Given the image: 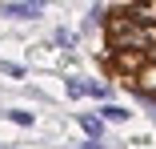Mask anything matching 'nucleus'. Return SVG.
<instances>
[{"instance_id": "obj_1", "label": "nucleus", "mask_w": 156, "mask_h": 149, "mask_svg": "<svg viewBox=\"0 0 156 149\" xmlns=\"http://www.w3.org/2000/svg\"><path fill=\"white\" fill-rule=\"evenodd\" d=\"M100 61L124 77V81H136L144 69H148V52H136V48H100Z\"/></svg>"}, {"instance_id": "obj_2", "label": "nucleus", "mask_w": 156, "mask_h": 149, "mask_svg": "<svg viewBox=\"0 0 156 149\" xmlns=\"http://www.w3.org/2000/svg\"><path fill=\"white\" fill-rule=\"evenodd\" d=\"M0 16L4 20H20V24H32L44 16V4L40 0H8V4H0Z\"/></svg>"}, {"instance_id": "obj_3", "label": "nucleus", "mask_w": 156, "mask_h": 149, "mask_svg": "<svg viewBox=\"0 0 156 149\" xmlns=\"http://www.w3.org/2000/svg\"><path fill=\"white\" fill-rule=\"evenodd\" d=\"M52 44H56L60 52H76L80 32H76V28H68V24H60V28H52Z\"/></svg>"}, {"instance_id": "obj_4", "label": "nucleus", "mask_w": 156, "mask_h": 149, "mask_svg": "<svg viewBox=\"0 0 156 149\" xmlns=\"http://www.w3.org/2000/svg\"><path fill=\"white\" fill-rule=\"evenodd\" d=\"M76 121H80V129H84L92 141H104V137H108V133H104V121H100L96 113H76Z\"/></svg>"}, {"instance_id": "obj_5", "label": "nucleus", "mask_w": 156, "mask_h": 149, "mask_svg": "<svg viewBox=\"0 0 156 149\" xmlns=\"http://www.w3.org/2000/svg\"><path fill=\"white\" fill-rule=\"evenodd\" d=\"M96 117H100V121H112V125H128V121H132V113L120 109V105H100Z\"/></svg>"}, {"instance_id": "obj_6", "label": "nucleus", "mask_w": 156, "mask_h": 149, "mask_svg": "<svg viewBox=\"0 0 156 149\" xmlns=\"http://www.w3.org/2000/svg\"><path fill=\"white\" fill-rule=\"evenodd\" d=\"M88 97L92 101H108L112 97V85L108 81H88Z\"/></svg>"}, {"instance_id": "obj_7", "label": "nucleus", "mask_w": 156, "mask_h": 149, "mask_svg": "<svg viewBox=\"0 0 156 149\" xmlns=\"http://www.w3.org/2000/svg\"><path fill=\"white\" fill-rule=\"evenodd\" d=\"M0 73H4L8 81H24V77H28V69L16 65V61H0Z\"/></svg>"}, {"instance_id": "obj_8", "label": "nucleus", "mask_w": 156, "mask_h": 149, "mask_svg": "<svg viewBox=\"0 0 156 149\" xmlns=\"http://www.w3.org/2000/svg\"><path fill=\"white\" fill-rule=\"evenodd\" d=\"M4 117H8V121H16V125H24V129H32V125H36V117H32V113H24V109H8Z\"/></svg>"}, {"instance_id": "obj_9", "label": "nucleus", "mask_w": 156, "mask_h": 149, "mask_svg": "<svg viewBox=\"0 0 156 149\" xmlns=\"http://www.w3.org/2000/svg\"><path fill=\"white\" fill-rule=\"evenodd\" d=\"M76 149H108V145H104V141H92V137H88V141H76Z\"/></svg>"}, {"instance_id": "obj_10", "label": "nucleus", "mask_w": 156, "mask_h": 149, "mask_svg": "<svg viewBox=\"0 0 156 149\" xmlns=\"http://www.w3.org/2000/svg\"><path fill=\"white\" fill-rule=\"evenodd\" d=\"M148 117H152V121H156V105H148Z\"/></svg>"}]
</instances>
